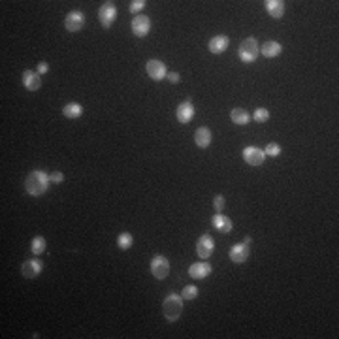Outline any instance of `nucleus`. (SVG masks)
<instances>
[{
    "label": "nucleus",
    "mask_w": 339,
    "mask_h": 339,
    "mask_svg": "<svg viewBox=\"0 0 339 339\" xmlns=\"http://www.w3.org/2000/svg\"><path fill=\"white\" fill-rule=\"evenodd\" d=\"M215 251V243H213V238L210 234H203L198 238L196 241V254L202 260H207Z\"/></svg>",
    "instance_id": "7"
},
{
    "label": "nucleus",
    "mask_w": 339,
    "mask_h": 339,
    "mask_svg": "<svg viewBox=\"0 0 339 339\" xmlns=\"http://www.w3.org/2000/svg\"><path fill=\"white\" fill-rule=\"evenodd\" d=\"M23 85H25L27 91L34 93V91H38L42 87V75L34 72V70H25L23 72Z\"/></svg>",
    "instance_id": "13"
},
{
    "label": "nucleus",
    "mask_w": 339,
    "mask_h": 339,
    "mask_svg": "<svg viewBox=\"0 0 339 339\" xmlns=\"http://www.w3.org/2000/svg\"><path fill=\"white\" fill-rule=\"evenodd\" d=\"M145 0H132L130 2V6H128V10H130V13H134V15H140V12H142L143 8H145Z\"/></svg>",
    "instance_id": "28"
},
{
    "label": "nucleus",
    "mask_w": 339,
    "mask_h": 339,
    "mask_svg": "<svg viewBox=\"0 0 339 339\" xmlns=\"http://www.w3.org/2000/svg\"><path fill=\"white\" fill-rule=\"evenodd\" d=\"M62 115L66 119H77L83 115V106L77 104V102H70L62 108Z\"/></svg>",
    "instance_id": "21"
},
{
    "label": "nucleus",
    "mask_w": 339,
    "mask_h": 339,
    "mask_svg": "<svg viewBox=\"0 0 339 339\" xmlns=\"http://www.w3.org/2000/svg\"><path fill=\"white\" fill-rule=\"evenodd\" d=\"M145 70H147L149 77L154 80V81H162L168 75L166 64H164L162 61H159V59H151V61H147Z\"/></svg>",
    "instance_id": "8"
},
{
    "label": "nucleus",
    "mask_w": 339,
    "mask_h": 339,
    "mask_svg": "<svg viewBox=\"0 0 339 339\" xmlns=\"http://www.w3.org/2000/svg\"><path fill=\"white\" fill-rule=\"evenodd\" d=\"M249 258V245L247 243H236L232 249H230V260L234 264H243Z\"/></svg>",
    "instance_id": "14"
},
{
    "label": "nucleus",
    "mask_w": 339,
    "mask_h": 339,
    "mask_svg": "<svg viewBox=\"0 0 339 339\" xmlns=\"http://www.w3.org/2000/svg\"><path fill=\"white\" fill-rule=\"evenodd\" d=\"M166 77H168V81H170V83H173V85H177L179 80H181V75H179L177 72H170Z\"/></svg>",
    "instance_id": "32"
},
{
    "label": "nucleus",
    "mask_w": 339,
    "mask_h": 339,
    "mask_svg": "<svg viewBox=\"0 0 339 339\" xmlns=\"http://www.w3.org/2000/svg\"><path fill=\"white\" fill-rule=\"evenodd\" d=\"M230 119H232V123L234 124H247L249 121H251V115H249L243 108H234L232 113H230Z\"/></svg>",
    "instance_id": "22"
},
{
    "label": "nucleus",
    "mask_w": 339,
    "mask_h": 339,
    "mask_svg": "<svg viewBox=\"0 0 339 339\" xmlns=\"http://www.w3.org/2000/svg\"><path fill=\"white\" fill-rule=\"evenodd\" d=\"M251 241H253V238H251V236H247V238H245V241H243V243H247V245H249V243H251Z\"/></svg>",
    "instance_id": "33"
},
{
    "label": "nucleus",
    "mask_w": 339,
    "mask_h": 339,
    "mask_svg": "<svg viewBox=\"0 0 339 339\" xmlns=\"http://www.w3.org/2000/svg\"><path fill=\"white\" fill-rule=\"evenodd\" d=\"M211 264L210 262H196L189 268V275L192 279H205L207 275H211Z\"/></svg>",
    "instance_id": "17"
},
{
    "label": "nucleus",
    "mask_w": 339,
    "mask_h": 339,
    "mask_svg": "<svg viewBox=\"0 0 339 339\" xmlns=\"http://www.w3.org/2000/svg\"><path fill=\"white\" fill-rule=\"evenodd\" d=\"M132 243H134V238H132V234H128V232H123V234H119V238H117V247L121 249V251H128L130 247H132Z\"/></svg>",
    "instance_id": "24"
},
{
    "label": "nucleus",
    "mask_w": 339,
    "mask_h": 339,
    "mask_svg": "<svg viewBox=\"0 0 339 339\" xmlns=\"http://www.w3.org/2000/svg\"><path fill=\"white\" fill-rule=\"evenodd\" d=\"M130 29H132V34L138 38H145L151 31V19L147 15H134L132 23H130Z\"/></svg>",
    "instance_id": "6"
},
{
    "label": "nucleus",
    "mask_w": 339,
    "mask_h": 339,
    "mask_svg": "<svg viewBox=\"0 0 339 339\" xmlns=\"http://www.w3.org/2000/svg\"><path fill=\"white\" fill-rule=\"evenodd\" d=\"M43 270V262L42 260H27V262H23V266H21V273H23V277L27 279H36L40 273H42Z\"/></svg>",
    "instance_id": "12"
},
{
    "label": "nucleus",
    "mask_w": 339,
    "mask_h": 339,
    "mask_svg": "<svg viewBox=\"0 0 339 339\" xmlns=\"http://www.w3.org/2000/svg\"><path fill=\"white\" fill-rule=\"evenodd\" d=\"M98 19L100 23H102V27L110 29L115 23V19H117V8H115V4L113 2H104L98 10Z\"/></svg>",
    "instance_id": "5"
},
{
    "label": "nucleus",
    "mask_w": 339,
    "mask_h": 339,
    "mask_svg": "<svg viewBox=\"0 0 339 339\" xmlns=\"http://www.w3.org/2000/svg\"><path fill=\"white\" fill-rule=\"evenodd\" d=\"M211 224H213V226H215V230H219L221 234H230V232H232V228H234L232 221H230L226 215H221V213L213 215V219H211Z\"/></svg>",
    "instance_id": "18"
},
{
    "label": "nucleus",
    "mask_w": 339,
    "mask_h": 339,
    "mask_svg": "<svg viewBox=\"0 0 339 339\" xmlns=\"http://www.w3.org/2000/svg\"><path fill=\"white\" fill-rule=\"evenodd\" d=\"M151 273H153L154 279H159V281L166 279L168 273H170V260H168L164 254L153 256V260H151Z\"/></svg>",
    "instance_id": "4"
},
{
    "label": "nucleus",
    "mask_w": 339,
    "mask_h": 339,
    "mask_svg": "<svg viewBox=\"0 0 339 339\" xmlns=\"http://www.w3.org/2000/svg\"><path fill=\"white\" fill-rule=\"evenodd\" d=\"M211 130L207 128V126H200V128H196V132H194V143H196L200 149H205L210 147L211 143Z\"/></svg>",
    "instance_id": "19"
},
{
    "label": "nucleus",
    "mask_w": 339,
    "mask_h": 339,
    "mask_svg": "<svg viewBox=\"0 0 339 339\" xmlns=\"http://www.w3.org/2000/svg\"><path fill=\"white\" fill-rule=\"evenodd\" d=\"M224 196L222 194H217L215 198H213V205H215V210H217V213H221L222 210H224Z\"/></svg>",
    "instance_id": "29"
},
{
    "label": "nucleus",
    "mask_w": 339,
    "mask_h": 339,
    "mask_svg": "<svg viewBox=\"0 0 339 339\" xmlns=\"http://www.w3.org/2000/svg\"><path fill=\"white\" fill-rule=\"evenodd\" d=\"M264 153H266V157H279L281 154V145L279 143H275V142H271V143H268L266 145V149H264Z\"/></svg>",
    "instance_id": "27"
},
{
    "label": "nucleus",
    "mask_w": 339,
    "mask_h": 339,
    "mask_svg": "<svg viewBox=\"0 0 339 339\" xmlns=\"http://www.w3.org/2000/svg\"><path fill=\"white\" fill-rule=\"evenodd\" d=\"M194 113H196V110H194V106H192L191 100H185V102H181V104L177 106V110H175V117H177L179 123H191L192 117H194Z\"/></svg>",
    "instance_id": "11"
},
{
    "label": "nucleus",
    "mask_w": 339,
    "mask_h": 339,
    "mask_svg": "<svg viewBox=\"0 0 339 339\" xmlns=\"http://www.w3.org/2000/svg\"><path fill=\"white\" fill-rule=\"evenodd\" d=\"M49 183H51V179L47 173L42 172V170H34V172H31L29 175H27L25 191L29 192L31 196H42V194L47 192Z\"/></svg>",
    "instance_id": "1"
},
{
    "label": "nucleus",
    "mask_w": 339,
    "mask_h": 339,
    "mask_svg": "<svg viewBox=\"0 0 339 339\" xmlns=\"http://www.w3.org/2000/svg\"><path fill=\"white\" fill-rule=\"evenodd\" d=\"M45 245H47V241L43 236H36V238H32L31 241V251L34 254H42L45 251Z\"/></svg>",
    "instance_id": "23"
},
{
    "label": "nucleus",
    "mask_w": 339,
    "mask_h": 339,
    "mask_svg": "<svg viewBox=\"0 0 339 339\" xmlns=\"http://www.w3.org/2000/svg\"><path fill=\"white\" fill-rule=\"evenodd\" d=\"M49 179H51V183H62V181H64V173L53 172V173H49Z\"/></svg>",
    "instance_id": "30"
},
{
    "label": "nucleus",
    "mask_w": 339,
    "mask_h": 339,
    "mask_svg": "<svg viewBox=\"0 0 339 339\" xmlns=\"http://www.w3.org/2000/svg\"><path fill=\"white\" fill-rule=\"evenodd\" d=\"M230 45V38L224 36V34H219V36L211 38L210 40V51L213 53V55H221V53H224V51L228 49Z\"/></svg>",
    "instance_id": "15"
},
{
    "label": "nucleus",
    "mask_w": 339,
    "mask_h": 339,
    "mask_svg": "<svg viewBox=\"0 0 339 339\" xmlns=\"http://www.w3.org/2000/svg\"><path fill=\"white\" fill-rule=\"evenodd\" d=\"M83 25H85V15H83V12H70L64 17V27H66L68 32H80L81 29H83Z\"/></svg>",
    "instance_id": "10"
},
{
    "label": "nucleus",
    "mask_w": 339,
    "mask_h": 339,
    "mask_svg": "<svg viewBox=\"0 0 339 339\" xmlns=\"http://www.w3.org/2000/svg\"><path fill=\"white\" fill-rule=\"evenodd\" d=\"M38 74L42 75V74H45V72H49V64L45 61H42V62H38V70H36Z\"/></svg>",
    "instance_id": "31"
},
{
    "label": "nucleus",
    "mask_w": 339,
    "mask_h": 339,
    "mask_svg": "<svg viewBox=\"0 0 339 339\" xmlns=\"http://www.w3.org/2000/svg\"><path fill=\"white\" fill-rule=\"evenodd\" d=\"M162 313L168 322H175L183 313V298L181 294H170L162 302Z\"/></svg>",
    "instance_id": "2"
},
{
    "label": "nucleus",
    "mask_w": 339,
    "mask_h": 339,
    "mask_svg": "<svg viewBox=\"0 0 339 339\" xmlns=\"http://www.w3.org/2000/svg\"><path fill=\"white\" fill-rule=\"evenodd\" d=\"M260 53L264 57H268V59H275V57H279L283 53V45L279 42H275V40H268V42H264L260 45Z\"/></svg>",
    "instance_id": "16"
},
{
    "label": "nucleus",
    "mask_w": 339,
    "mask_h": 339,
    "mask_svg": "<svg viewBox=\"0 0 339 339\" xmlns=\"http://www.w3.org/2000/svg\"><path fill=\"white\" fill-rule=\"evenodd\" d=\"M238 55L245 64H253L260 55V45L254 38H245L243 42L240 43V49H238Z\"/></svg>",
    "instance_id": "3"
},
{
    "label": "nucleus",
    "mask_w": 339,
    "mask_h": 339,
    "mask_svg": "<svg viewBox=\"0 0 339 339\" xmlns=\"http://www.w3.org/2000/svg\"><path fill=\"white\" fill-rule=\"evenodd\" d=\"M243 161H245L247 164H251V166H260V164H264V161H266L264 149L249 145V147L243 149Z\"/></svg>",
    "instance_id": "9"
},
{
    "label": "nucleus",
    "mask_w": 339,
    "mask_h": 339,
    "mask_svg": "<svg viewBox=\"0 0 339 339\" xmlns=\"http://www.w3.org/2000/svg\"><path fill=\"white\" fill-rule=\"evenodd\" d=\"M196 296H198V289L194 284H187L185 289H183V292H181L183 300H196Z\"/></svg>",
    "instance_id": "26"
},
{
    "label": "nucleus",
    "mask_w": 339,
    "mask_h": 339,
    "mask_svg": "<svg viewBox=\"0 0 339 339\" xmlns=\"http://www.w3.org/2000/svg\"><path fill=\"white\" fill-rule=\"evenodd\" d=\"M253 119L256 123H266V121L270 119V111L266 110V108H256L253 113Z\"/></svg>",
    "instance_id": "25"
},
{
    "label": "nucleus",
    "mask_w": 339,
    "mask_h": 339,
    "mask_svg": "<svg viewBox=\"0 0 339 339\" xmlns=\"http://www.w3.org/2000/svg\"><path fill=\"white\" fill-rule=\"evenodd\" d=\"M264 6H266V12L270 13L273 19H281L284 15V2L283 0H266Z\"/></svg>",
    "instance_id": "20"
}]
</instances>
